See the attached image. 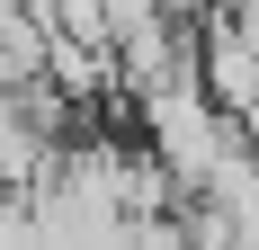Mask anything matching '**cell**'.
Masks as SVG:
<instances>
[{
    "instance_id": "obj_1",
    "label": "cell",
    "mask_w": 259,
    "mask_h": 250,
    "mask_svg": "<svg viewBox=\"0 0 259 250\" xmlns=\"http://www.w3.org/2000/svg\"><path fill=\"white\" fill-rule=\"evenodd\" d=\"M45 179V116H27V90L0 80V197H27Z\"/></svg>"
},
{
    "instance_id": "obj_2",
    "label": "cell",
    "mask_w": 259,
    "mask_h": 250,
    "mask_svg": "<svg viewBox=\"0 0 259 250\" xmlns=\"http://www.w3.org/2000/svg\"><path fill=\"white\" fill-rule=\"evenodd\" d=\"M241 134H250V143H259V99H250V107H241Z\"/></svg>"
}]
</instances>
